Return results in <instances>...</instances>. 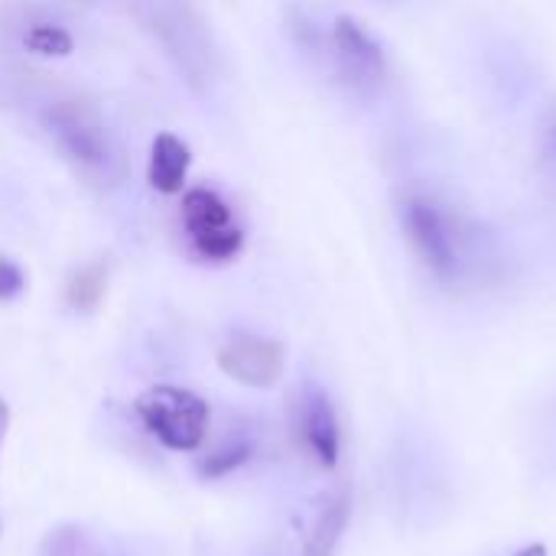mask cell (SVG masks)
<instances>
[{
  "label": "cell",
  "instance_id": "6da1fadb",
  "mask_svg": "<svg viewBox=\"0 0 556 556\" xmlns=\"http://www.w3.org/2000/svg\"><path fill=\"white\" fill-rule=\"evenodd\" d=\"M42 124L55 140L59 153L91 179H114L117 176V150L101 121V114L78 98L55 101L42 111Z\"/></svg>",
  "mask_w": 556,
  "mask_h": 556
},
{
  "label": "cell",
  "instance_id": "7a4b0ae2",
  "mask_svg": "<svg viewBox=\"0 0 556 556\" xmlns=\"http://www.w3.org/2000/svg\"><path fill=\"white\" fill-rule=\"evenodd\" d=\"M134 410L150 437H156L173 453H192L208 437V404L176 384H156L147 388Z\"/></svg>",
  "mask_w": 556,
  "mask_h": 556
},
{
  "label": "cell",
  "instance_id": "3957f363",
  "mask_svg": "<svg viewBox=\"0 0 556 556\" xmlns=\"http://www.w3.org/2000/svg\"><path fill=\"white\" fill-rule=\"evenodd\" d=\"M401 228L424 261V267L440 280H456L463 270V238L459 225L430 195H407L401 202Z\"/></svg>",
  "mask_w": 556,
  "mask_h": 556
},
{
  "label": "cell",
  "instance_id": "277c9868",
  "mask_svg": "<svg viewBox=\"0 0 556 556\" xmlns=\"http://www.w3.org/2000/svg\"><path fill=\"white\" fill-rule=\"evenodd\" d=\"M182 228L192 254L205 264H228L244 248V231L235 222L231 205L202 186L182 195Z\"/></svg>",
  "mask_w": 556,
  "mask_h": 556
},
{
  "label": "cell",
  "instance_id": "5b68a950",
  "mask_svg": "<svg viewBox=\"0 0 556 556\" xmlns=\"http://www.w3.org/2000/svg\"><path fill=\"white\" fill-rule=\"evenodd\" d=\"M147 23L160 36L163 49L176 59L186 81L202 91L208 81V46L199 16L189 10L186 0H147Z\"/></svg>",
  "mask_w": 556,
  "mask_h": 556
},
{
  "label": "cell",
  "instance_id": "8992f818",
  "mask_svg": "<svg viewBox=\"0 0 556 556\" xmlns=\"http://www.w3.org/2000/svg\"><path fill=\"white\" fill-rule=\"evenodd\" d=\"M293 433L303 446V453L319 466V469H336L339 463V446H342V433H339V417L336 407L329 401V394L306 381L293 401Z\"/></svg>",
  "mask_w": 556,
  "mask_h": 556
},
{
  "label": "cell",
  "instance_id": "52a82bcc",
  "mask_svg": "<svg viewBox=\"0 0 556 556\" xmlns=\"http://www.w3.org/2000/svg\"><path fill=\"white\" fill-rule=\"evenodd\" d=\"M332 52H336L339 75L355 91L371 94L384 85V75H388L384 52L355 16H339L332 23Z\"/></svg>",
  "mask_w": 556,
  "mask_h": 556
},
{
  "label": "cell",
  "instance_id": "ba28073f",
  "mask_svg": "<svg viewBox=\"0 0 556 556\" xmlns=\"http://www.w3.org/2000/svg\"><path fill=\"white\" fill-rule=\"evenodd\" d=\"M283 345L267 336L238 332L218 349V368L244 388H274L283 378Z\"/></svg>",
  "mask_w": 556,
  "mask_h": 556
},
{
  "label": "cell",
  "instance_id": "9c48e42d",
  "mask_svg": "<svg viewBox=\"0 0 556 556\" xmlns=\"http://www.w3.org/2000/svg\"><path fill=\"white\" fill-rule=\"evenodd\" d=\"M192 166V153L189 147L176 137V134H156L150 143V163H147V182L163 192V195H176L186 186Z\"/></svg>",
  "mask_w": 556,
  "mask_h": 556
},
{
  "label": "cell",
  "instance_id": "30bf717a",
  "mask_svg": "<svg viewBox=\"0 0 556 556\" xmlns=\"http://www.w3.org/2000/svg\"><path fill=\"white\" fill-rule=\"evenodd\" d=\"M349 511H352V502L345 489H336L332 495H326L303 541V556H336L345 525H349Z\"/></svg>",
  "mask_w": 556,
  "mask_h": 556
},
{
  "label": "cell",
  "instance_id": "8fae6325",
  "mask_svg": "<svg viewBox=\"0 0 556 556\" xmlns=\"http://www.w3.org/2000/svg\"><path fill=\"white\" fill-rule=\"evenodd\" d=\"M36 556H130L121 544L81 528V525H59L52 528Z\"/></svg>",
  "mask_w": 556,
  "mask_h": 556
},
{
  "label": "cell",
  "instance_id": "7c38bea8",
  "mask_svg": "<svg viewBox=\"0 0 556 556\" xmlns=\"http://www.w3.org/2000/svg\"><path fill=\"white\" fill-rule=\"evenodd\" d=\"M251 459V440L244 433H228L215 450L205 453L202 459V476L208 479H218V476H228L235 472L238 466H244Z\"/></svg>",
  "mask_w": 556,
  "mask_h": 556
},
{
  "label": "cell",
  "instance_id": "4fadbf2b",
  "mask_svg": "<svg viewBox=\"0 0 556 556\" xmlns=\"http://www.w3.org/2000/svg\"><path fill=\"white\" fill-rule=\"evenodd\" d=\"M23 46H26L33 55H42V59H65V55H72L75 39H72V33L62 29L59 23H33V26H26V33H23Z\"/></svg>",
  "mask_w": 556,
  "mask_h": 556
},
{
  "label": "cell",
  "instance_id": "5bb4252c",
  "mask_svg": "<svg viewBox=\"0 0 556 556\" xmlns=\"http://www.w3.org/2000/svg\"><path fill=\"white\" fill-rule=\"evenodd\" d=\"M104 287H108V274H104V267H101V264H88V267H81V270L68 280V287H65V300H68V306H72V309H78V313H91V309L101 303Z\"/></svg>",
  "mask_w": 556,
  "mask_h": 556
},
{
  "label": "cell",
  "instance_id": "9a60e30c",
  "mask_svg": "<svg viewBox=\"0 0 556 556\" xmlns=\"http://www.w3.org/2000/svg\"><path fill=\"white\" fill-rule=\"evenodd\" d=\"M23 287H26L23 270H20L10 257H0V303H3V300L20 296V293H23Z\"/></svg>",
  "mask_w": 556,
  "mask_h": 556
},
{
  "label": "cell",
  "instance_id": "2e32d148",
  "mask_svg": "<svg viewBox=\"0 0 556 556\" xmlns=\"http://www.w3.org/2000/svg\"><path fill=\"white\" fill-rule=\"evenodd\" d=\"M7 430H10V407H7V401L0 397V453H3V440H7ZM0 531H3V525H0Z\"/></svg>",
  "mask_w": 556,
  "mask_h": 556
},
{
  "label": "cell",
  "instance_id": "e0dca14e",
  "mask_svg": "<svg viewBox=\"0 0 556 556\" xmlns=\"http://www.w3.org/2000/svg\"><path fill=\"white\" fill-rule=\"evenodd\" d=\"M515 556H547V547H544V544H531V547L518 551Z\"/></svg>",
  "mask_w": 556,
  "mask_h": 556
},
{
  "label": "cell",
  "instance_id": "ac0fdd59",
  "mask_svg": "<svg viewBox=\"0 0 556 556\" xmlns=\"http://www.w3.org/2000/svg\"><path fill=\"white\" fill-rule=\"evenodd\" d=\"M551 137H554V153H556V124H554V134H551Z\"/></svg>",
  "mask_w": 556,
  "mask_h": 556
}]
</instances>
